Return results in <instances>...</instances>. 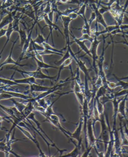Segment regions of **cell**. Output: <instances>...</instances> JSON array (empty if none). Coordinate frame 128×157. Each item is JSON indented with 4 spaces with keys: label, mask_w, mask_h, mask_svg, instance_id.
Returning <instances> with one entry per match:
<instances>
[{
    "label": "cell",
    "mask_w": 128,
    "mask_h": 157,
    "mask_svg": "<svg viewBox=\"0 0 128 157\" xmlns=\"http://www.w3.org/2000/svg\"><path fill=\"white\" fill-rule=\"evenodd\" d=\"M43 19L44 20L46 23L47 26L49 27V29H50V33H49V35L48 36V37L46 39L47 41H48L49 38L50 37V35H51L53 45H54L53 36V30L54 29H55L56 31H59L61 33V34L63 35H64V34L62 33V31H61V30L60 29L59 27H58V25H57L56 24L53 23V21H51V20L49 19L48 16L47 14H44H44H43Z\"/></svg>",
    "instance_id": "cell-10"
},
{
    "label": "cell",
    "mask_w": 128,
    "mask_h": 157,
    "mask_svg": "<svg viewBox=\"0 0 128 157\" xmlns=\"http://www.w3.org/2000/svg\"><path fill=\"white\" fill-rule=\"evenodd\" d=\"M72 60H73V58L71 57L70 58H68L66 60H65L64 62H63L61 64V65H60L59 67V69H59V71H58V75H57L56 79L55 80L56 82H57L59 80L62 71L68 66H70L71 64L72 63Z\"/></svg>",
    "instance_id": "cell-22"
},
{
    "label": "cell",
    "mask_w": 128,
    "mask_h": 157,
    "mask_svg": "<svg viewBox=\"0 0 128 157\" xmlns=\"http://www.w3.org/2000/svg\"><path fill=\"white\" fill-rule=\"evenodd\" d=\"M126 113H128V109H126ZM126 124H128V120H127V121H126Z\"/></svg>",
    "instance_id": "cell-51"
},
{
    "label": "cell",
    "mask_w": 128,
    "mask_h": 157,
    "mask_svg": "<svg viewBox=\"0 0 128 157\" xmlns=\"http://www.w3.org/2000/svg\"><path fill=\"white\" fill-rule=\"evenodd\" d=\"M9 69L14 70L15 71H17L19 73H21L22 75H28V76L33 77L34 78L39 79H49L50 80H55L56 79L57 76H50L48 75H45L42 71V69L39 68H37V70L33 71H22L20 69H18L17 68L10 67Z\"/></svg>",
    "instance_id": "cell-3"
},
{
    "label": "cell",
    "mask_w": 128,
    "mask_h": 157,
    "mask_svg": "<svg viewBox=\"0 0 128 157\" xmlns=\"http://www.w3.org/2000/svg\"><path fill=\"white\" fill-rule=\"evenodd\" d=\"M22 16L21 14H19L18 15H16L13 18V20L12 22V25L13 29L14 31L18 32L19 31L20 28V21L21 19Z\"/></svg>",
    "instance_id": "cell-24"
},
{
    "label": "cell",
    "mask_w": 128,
    "mask_h": 157,
    "mask_svg": "<svg viewBox=\"0 0 128 157\" xmlns=\"http://www.w3.org/2000/svg\"><path fill=\"white\" fill-rule=\"evenodd\" d=\"M117 0H109V2L108 3H104L102 2L101 3H102V4L104 5L107 6L108 7L111 8L112 6L113 5V4L115 3V2H117Z\"/></svg>",
    "instance_id": "cell-43"
},
{
    "label": "cell",
    "mask_w": 128,
    "mask_h": 157,
    "mask_svg": "<svg viewBox=\"0 0 128 157\" xmlns=\"http://www.w3.org/2000/svg\"><path fill=\"white\" fill-rule=\"evenodd\" d=\"M124 132L125 133L126 135L127 136V138H128V128L127 125L126 124V123H124Z\"/></svg>",
    "instance_id": "cell-46"
},
{
    "label": "cell",
    "mask_w": 128,
    "mask_h": 157,
    "mask_svg": "<svg viewBox=\"0 0 128 157\" xmlns=\"http://www.w3.org/2000/svg\"><path fill=\"white\" fill-rule=\"evenodd\" d=\"M119 79H120V80H128V75L127 76H125V77H121V78H119V77H118Z\"/></svg>",
    "instance_id": "cell-48"
},
{
    "label": "cell",
    "mask_w": 128,
    "mask_h": 157,
    "mask_svg": "<svg viewBox=\"0 0 128 157\" xmlns=\"http://www.w3.org/2000/svg\"><path fill=\"white\" fill-rule=\"evenodd\" d=\"M6 31H7V29H3H3L0 30V38L6 35Z\"/></svg>",
    "instance_id": "cell-45"
},
{
    "label": "cell",
    "mask_w": 128,
    "mask_h": 157,
    "mask_svg": "<svg viewBox=\"0 0 128 157\" xmlns=\"http://www.w3.org/2000/svg\"><path fill=\"white\" fill-rule=\"evenodd\" d=\"M122 24L124 25H128V17L127 16L124 15L123 20Z\"/></svg>",
    "instance_id": "cell-44"
},
{
    "label": "cell",
    "mask_w": 128,
    "mask_h": 157,
    "mask_svg": "<svg viewBox=\"0 0 128 157\" xmlns=\"http://www.w3.org/2000/svg\"><path fill=\"white\" fill-rule=\"evenodd\" d=\"M97 2V4H98V3H99V0H95Z\"/></svg>",
    "instance_id": "cell-52"
},
{
    "label": "cell",
    "mask_w": 128,
    "mask_h": 157,
    "mask_svg": "<svg viewBox=\"0 0 128 157\" xmlns=\"http://www.w3.org/2000/svg\"><path fill=\"white\" fill-rule=\"evenodd\" d=\"M18 33H19V37L20 38V40H21V43H20V46L22 47L23 46V45L25 43L26 40L28 38V35L27 34V32L25 30H22V29H20L19 31H18Z\"/></svg>",
    "instance_id": "cell-31"
},
{
    "label": "cell",
    "mask_w": 128,
    "mask_h": 157,
    "mask_svg": "<svg viewBox=\"0 0 128 157\" xmlns=\"http://www.w3.org/2000/svg\"><path fill=\"white\" fill-rule=\"evenodd\" d=\"M82 139L78 142L77 144H75V149L71 152L68 153L67 154L63 155L64 157H78L81 156L82 144Z\"/></svg>",
    "instance_id": "cell-17"
},
{
    "label": "cell",
    "mask_w": 128,
    "mask_h": 157,
    "mask_svg": "<svg viewBox=\"0 0 128 157\" xmlns=\"http://www.w3.org/2000/svg\"><path fill=\"white\" fill-rule=\"evenodd\" d=\"M102 40H98V37L94 36V40L92 42L91 47L90 49V52L92 55V58L93 59L92 67L94 68L96 76H98V68L97 65V61L98 60V56L97 55V49H98L99 44L101 42Z\"/></svg>",
    "instance_id": "cell-5"
},
{
    "label": "cell",
    "mask_w": 128,
    "mask_h": 157,
    "mask_svg": "<svg viewBox=\"0 0 128 157\" xmlns=\"http://www.w3.org/2000/svg\"><path fill=\"white\" fill-rule=\"evenodd\" d=\"M90 6H91V8H92L93 10L94 11V12L96 14V29L95 30L96 31H98V23L100 24L101 25H102L105 28H106L108 26L107 24L105 22L103 14H101L99 10V7L97 6L96 4L95 3H93L89 4Z\"/></svg>",
    "instance_id": "cell-8"
},
{
    "label": "cell",
    "mask_w": 128,
    "mask_h": 157,
    "mask_svg": "<svg viewBox=\"0 0 128 157\" xmlns=\"http://www.w3.org/2000/svg\"><path fill=\"white\" fill-rule=\"evenodd\" d=\"M83 124H84V121H83V116H82L81 113L80 121L79 122L77 128L74 131V132L71 133L70 135V137L71 139L76 140L78 142L83 139L82 136V132L83 130Z\"/></svg>",
    "instance_id": "cell-12"
},
{
    "label": "cell",
    "mask_w": 128,
    "mask_h": 157,
    "mask_svg": "<svg viewBox=\"0 0 128 157\" xmlns=\"http://www.w3.org/2000/svg\"><path fill=\"white\" fill-rule=\"evenodd\" d=\"M35 110L34 105L32 101H28L27 104L26 105L25 109L23 110L22 114L25 117V118L27 119L28 116L33 112Z\"/></svg>",
    "instance_id": "cell-23"
},
{
    "label": "cell",
    "mask_w": 128,
    "mask_h": 157,
    "mask_svg": "<svg viewBox=\"0 0 128 157\" xmlns=\"http://www.w3.org/2000/svg\"><path fill=\"white\" fill-rule=\"evenodd\" d=\"M51 88V87L44 86L40 84H36L30 85V92H36V93H41L48 91Z\"/></svg>",
    "instance_id": "cell-18"
},
{
    "label": "cell",
    "mask_w": 128,
    "mask_h": 157,
    "mask_svg": "<svg viewBox=\"0 0 128 157\" xmlns=\"http://www.w3.org/2000/svg\"><path fill=\"white\" fill-rule=\"evenodd\" d=\"M14 31L13 29L12 25V23L8 25V29H7V31H6V38H7V40H6V43L5 44L4 46H3V48L2 49L1 51L0 52V56H1V54H2L5 48V47H6L7 44L8 43V42L10 40V38H11V36L13 32Z\"/></svg>",
    "instance_id": "cell-27"
},
{
    "label": "cell",
    "mask_w": 128,
    "mask_h": 157,
    "mask_svg": "<svg viewBox=\"0 0 128 157\" xmlns=\"http://www.w3.org/2000/svg\"><path fill=\"white\" fill-rule=\"evenodd\" d=\"M51 11H52V9H51V3L50 2V1H49L47 3V5H46L45 8L43 10V13L48 15V14H49L51 12Z\"/></svg>",
    "instance_id": "cell-41"
},
{
    "label": "cell",
    "mask_w": 128,
    "mask_h": 157,
    "mask_svg": "<svg viewBox=\"0 0 128 157\" xmlns=\"http://www.w3.org/2000/svg\"><path fill=\"white\" fill-rule=\"evenodd\" d=\"M19 39V37L13 42V44L12 47L10 51V54L9 55L8 57L6 58V59L2 62V63H0V69L1 68L3 67V66L4 65H7V64H14V65H17V66H21V67H24V66H29L28 64H20L19 62L16 61L15 60H14L12 58V53L13 51V49H14V46L15 45L16 43H17V41Z\"/></svg>",
    "instance_id": "cell-11"
},
{
    "label": "cell",
    "mask_w": 128,
    "mask_h": 157,
    "mask_svg": "<svg viewBox=\"0 0 128 157\" xmlns=\"http://www.w3.org/2000/svg\"><path fill=\"white\" fill-rule=\"evenodd\" d=\"M128 95H126L119 102L118 106V113L121 115L122 118H124L127 121V117L126 115V102L128 100Z\"/></svg>",
    "instance_id": "cell-16"
},
{
    "label": "cell",
    "mask_w": 128,
    "mask_h": 157,
    "mask_svg": "<svg viewBox=\"0 0 128 157\" xmlns=\"http://www.w3.org/2000/svg\"><path fill=\"white\" fill-rule=\"evenodd\" d=\"M0 2H1V4L2 0H0Z\"/></svg>",
    "instance_id": "cell-54"
},
{
    "label": "cell",
    "mask_w": 128,
    "mask_h": 157,
    "mask_svg": "<svg viewBox=\"0 0 128 157\" xmlns=\"http://www.w3.org/2000/svg\"><path fill=\"white\" fill-rule=\"evenodd\" d=\"M126 95H128V89L122 90H121L114 92V95L115 98H119L120 97H124Z\"/></svg>",
    "instance_id": "cell-38"
},
{
    "label": "cell",
    "mask_w": 128,
    "mask_h": 157,
    "mask_svg": "<svg viewBox=\"0 0 128 157\" xmlns=\"http://www.w3.org/2000/svg\"><path fill=\"white\" fill-rule=\"evenodd\" d=\"M70 57H71L70 53L69 52V49L67 48L66 52L64 53V55L62 56V58L61 59L55 61L54 62V63L56 65L60 66L63 62H64L65 60H66L68 58H70Z\"/></svg>",
    "instance_id": "cell-33"
},
{
    "label": "cell",
    "mask_w": 128,
    "mask_h": 157,
    "mask_svg": "<svg viewBox=\"0 0 128 157\" xmlns=\"http://www.w3.org/2000/svg\"><path fill=\"white\" fill-rule=\"evenodd\" d=\"M13 80L19 85L21 84H29L30 86L31 84L37 83L36 82V79L34 78V77H31V76H29V77L25 78L20 79H13Z\"/></svg>",
    "instance_id": "cell-21"
},
{
    "label": "cell",
    "mask_w": 128,
    "mask_h": 157,
    "mask_svg": "<svg viewBox=\"0 0 128 157\" xmlns=\"http://www.w3.org/2000/svg\"><path fill=\"white\" fill-rule=\"evenodd\" d=\"M27 119L29 120H31L32 121H34V122L36 124L37 126V128L38 129V130L40 131L41 132L43 133V134H44L45 135L48 139L50 141V142H51V143L53 145H56L54 143V142H53L52 140L47 135V134H46L44 131H43V129L42 128L41 126V124H40V122H39V121L36 119V117H35V113H34L33 112V113H31V114L28 116Z\"/></svg>",
    "instance_id": "cell-19"
},
{
    "label": "cell",
    "mask_w": 128,
    "mask_h": 157,
    "mask_svg": "<svg viewBox=\"0 0 128 157\" xmlns=\"http://www.w3.org/2000/svg\"><path fill=\"white\" fill-rule=\"evenodd\" d=\"M10 100H11V101H12L13 103H14V105H15V107L20 112L22 113L23 110H24V109H25V106H26V105L24 103V102H18V101H15L13 98H10Z\"/></svg>",
    "instance_id": "cell-34"
},
{
    "label": "cell",
    "mask_w": 128,
    "mask_h": 157,
    "mask_svg": "<svg viewBox=\"0 0 128 157\" xmlns=\"http://www.w3.org/2000/svg\"><path fill=\"white\" fill-rule=\"evenodd\" d=\"M1 3H2V2H1Z\"/></svg>",
    "instance_id": "cell-56"
},
{
    "label": "cell",
    "mask_w": 128,
    "mask_h": 157,
    "mask_svg": "<svg viewBox=\"0 0 128 157\" xmlns=\"http://www.w3.org/2000/svg\"><path fill=\"white\" fill-rule=\"evenodd\" d=\"M126 152V153H128V152Z\"/></svg>",
    "instance_id": "cell-55"
},
{
    "label": "cell",
    "mask_w": 128,
    "mask_h": 157,
    "mask_svg": "<svg viewBox=\"0 0 128 157\" xmlns=\"http://www.w3.org/2000/svg\"><path fill=\"white\" fill-rule=\"evenodd\" d=\"M42 1H44V0H32V1L31 2L30 4L33 5L35 4L36 3H38L39 2Z\"/></svg>",
    "instance_id": "cell-47"
},
{
    "label": "cell",
    "mask_w": 128,
    "mask_h": 157,
    "mask_svg": "<svg viewBox=\"0 0 128 157\" xmlns=\"http://www.w3.org/2000/svg\"><path fill=\"white\" fill-rule=\"evenodd\" d=\"M96 14H95V13L93 11V12L92 13V14H91L90 18L89 20L88 21V23L90 25H91V24L92 23V22H93L95 20H96Z\"/></svg>",
    "instance_id": "cell-42"
},
{
    "label": "cell",
    "mask_w": 128,
    "mask_h": 157,
    "mask_svg": "<svg viewBox=\"0 0 128 157\" xmlns=\"http://www.w3.org/2000/svg\"><path fill=\"white\" fill-rule=\"evenodd\" d=\"M120 132H121V142L122 146H128V139L125 133L124 132V129L123 128L122 124L121 117H120Z\"/></svg>",
    "instance_id": "cell-25"
},
{
    "label": "cell",
    "mask_w": 128,
    "mask_h": 157,
    "mask_svg": "<svg viewBox=\"0 0 128 157\" xmlns=\"http://www.w3.org/2000/svg\"><path fill=\"white\" fill-rule=\"evenodd\" d=\"M59 1L60 2H61V3H62V4H66L69 1V0H59Z\"/></svg>",
    "instance_id": "cell-49"
},
{
    "label": "cell",
    "mask_w": 128,
    "mask_h": 157,
    "mask_svg": "<svg viewBox=\"0 0 128 157\" xmlns=\"http://www.w3.org/2000/svg\"><path fill=\"white\" fill-rule=\"evenodd\" d=\"M0 151L4 152L5 154V156L6 157L8 156L10 154V151L7 147L6 138L2 140L1 141H0Z\"/></svg>",
    "instance_id": "cell-28"
},
{
    "label": "cell",
    "mask_w": 128,
    "mask_h": 157,
    "mask_svg": "<svg viewBox=\"0 0 128 157\" xmlns=\"http://www.w3.org/2000/svg\"><path fill=\"white\" fill-rule=\"evenodd\" d=\"M48 121L49 122H50L53 125L56 127L57 128H58L59 130H60L67 137L68 139L71 142L73 143H74L75 142H74L72 140V139L70 137V135L71 132H69V131H67V130H65V128L62 127L61 123H60V121L59 117L56 113L51 114L50 117H46L45 121Z\"/></svg>",
    "instance_id": "cell-6"
},
{
    "label": "cell",
    "mask_w": 128,
    "mask_h": 157,
    "mask_svg": "<svg viewBox=\"0 0 128 157\" xmlns=\"http://www.w3.org/2000/svg\"><path fill=\"white\" fill-rule=\"evenodd\" d=\"M78 39L79 40H85V41L88 40V41L91 42V43H92L94 41V37H93L91 36V35H90L88 34H82V36L80 38Z\"/></svg>",
    "instance_id": "cell-39"
},
{
    "label": "cell",
    "mask_w": 128,
    "mask_h": 157,
    "mask_svg": "<svg viewBox=\"0 0 128 157\" xmlns=\"http://www.w3.org/2000/svg\"><path fill=\"white\" fill-rule=\"evenodd\" d=\"M33 41L35 43H37V44L41 45V44H43V43H44L45 42H47V40L43 36V34H40L39 33L37 37H36V39H35L34 40H33Z\"/></svg>",
    "instance_id": "cell-36"
},
{
    "label": "cell",
    "mask_w": 128,
    "mask_h": 157,
    "mask_svg": "<svg viewBox=\"0 0 128 157\" xmlns=\"http://www.w3.org/2000/svg\"><path fill=\"white\" fill-rule=\"evenodd\" d=\"M27 1H28L30 2H31L32 1V0H27Z\"/></svg>",
    "instance_id": "cell-53"
},
{
    "label": "cell",
    "mask_w": 128,
    "mask_h": 157,
    "mask_svg": "<svg viewBox=\"0 0 128 157\" xmlns=\"http://www.w3.org/2000/svg\"><path fill=\"white\" fill-rule=\"evenodd\" d=\"M35 25H36V24L34 23L33 25V27L31 29L30 32H29V35H28V38L27 39V40H26L25 43L24 44L21 55H20L19 58L18 60H17V62H19L20 61H21L22 60H23L24 56L26 53L27 51L28 48H29V45H30V44L31 40L32 39L31 37H32V31H33V29L34 28Z\"/></svg>",
    "instance_id": "cell-13"
},
{
    "label": "cell",
    "mask_w": 128,
    "mask_h": 157,
    "mask_svg": "<svg viewBox=\"0 0 128 157\" xmlns=\"http://www.w3.org/2000/svg\"><path fill=\"white\" fill-rule=\"evenodd\" d=\"M0 84H2L4 86H8L10 87L13 86H22L21 85L17 84V83L15 82L14 80H13V79H7L0 78Z\"/></svg>",
    "instance_id": "cell-30"
},
{
    "label": "cell",
    "mask_w": 128,
    "mask_h": 157,
    "mask_svg": "<svg viewBox=\"0 0 128 157\" xmlns=\"http://www.w3.org/2000/svg\"><path fill=\"white\" fill-rule=\"evenodd\" d=\"M16 128H17L19 130H20L23 132V134L25 136H26L29 140H30L31 141H33V142L36 145V147H37L38 149L39 150V152H40L39 156H41V157H47L45 154L42 151L41 149L39 142L37 141V139L36 138L35 136H32V134H31L30 132H29V131L25 130V128H23V127H21L20 125H16Z\"/></svg>",
    "instance_id": "cell-9"
},
{
    "label": "cell",
    "mask_w": 128,
    "mask_h": 157,
    "mask_svg": "<svg viewBox=\"0 0 128 157\" xmlns=\"http://www.w3.org/2000/svg\"><path fill=\"white\" fill-rule=\"evenodd\" d=\"M62 19V22L63 23L64 26V35L65 36L66 42V46H69L71 45V44L74 42H71L70 40V30H69V26L70 23L72 20V18H70L69 16H62L61 17Z\"/></svg>",
    "instance_id": "cell-7"
},
{
    "label": "cell",
    "mask_w": 128,
    "mask_h": 157,
    "mask_svg": "<svg viewBox=\"0 0 128 157\" xmlns=\"http://www.w3.org/2000/svg\"><path fill=\"white\" fill-rule=\"evenodd\" d=\"M103 49H102V52L100 56L98 57V60L97 61L98 67V76L102 79V81H103V84L104 86H107V82L108 80L106 78V74H105L104 70V60H105V50L109 46V44H111V42H109L107 46L105 47V44H106V38L108 37V36H105L103 35Z\"/></svg>",
    "instance_id": "cell-2"
},
{
    "label": "cell",
    "mask_w": 128,
    "mask_h": 157,
    "mask_svg": "<svg viewBox=\"0 0 128 157\" xmlns=\"http://www.w3.org/2000/svg\"><path fill=\"white\" fill-rule=\"evenodd\" d=\"M94 126L93 125L92 115L89 117L87 124V132H86V138H87V143L88 144L89 147L92 146L94 147L95 143L97 139L95 138V133H94Z\"/></svg>",
    "instance_id": "cell-4"
},
{
    "label": "cell",
    "mask_w": 128,
    "mask_h": 157,
    "mask_svg": "<svg viewBox=\"0 0 128 157\" xmlns=\"http://www.w3.org/2000/svg\"><path fill=\"white\" fill-rule=\"evenodd\" d=\"M99 121L100 122L101 126V132L100 135L97 140L103 143L105 154L110 139L111 129L109 125V119L108 117H106V121L105 113L101 114Z\"/></svg>",
    "instance_id": "cell-1"
},
{
    "label": "cell",
    "mask_w": 128,
    "mask_h": 157,
    "mask_svg": "<svg viewBox=\"0 0 128 157\" xmlns=\"http://www.w3.org/2000/svg\"><path fill=\"white\" fill-rule=\"evenodd\" d=\"M84 21V25L82 28H79L78 29L79 30L81 31V33L82 34H88L91 35V25L89 24L88 21L87 20L86 17L83 19Z\"/></svg>",
    "instance_id": "cell-26"
},
{
    "label": "cell",
    "mask_w": 128,
    "mask_h": 157,
    "mask_svg": "<svg viewBox=\"0 0 128 157\" xmlns=\"http://www.w3.org/2000/svg\"><path fill=\"white\" fill-rule=\"evenodd\" d=\"M32 58H33L35 60L37 64L38 68H39L40 69H49V68H54V69H59V67L57 66H53V65H50L48 64H47L45 62H44V61L40 60L38 59L36 57H32Z\"/></svg>",
    "instance_id": "cell-20"
},
{
    "label": "cell",
    "mask_w": 128,
    "mask_h": 157,
    "mask_svg": "<svg viewBox=\"0 0 128 157\" xmlns=\"http://www.w3.org/2000/svg\"><path fill=\"white\" fill-rule=\"evenodd\" d=\"M37 102L39 106H41L42 108H44L45 109H47L49 105L48 102L46 101L45 98H41V99L38 100Z\"/></svg>",
    "instance_id": "cell-37"
},
{
    "label": "cell",
    "mask_w": 128,
    "mask_h": 157,
    "mask_svg": "<svg viewBox=\"0 0 128 157\" xmlns=\"http://www.w3.org/2000/svg\"><path fill=\"white\" fill-rule=\"evenodd\" d=\"M120 1H121V0H117V2H116V3H117L116 5H120Z\"/></svg>",
    "instance_id": "cell-50"
},
{
    "label": "cell",
    "mask_w": 128,
    "mask_h": 157,
    "mask_svg": "<svg viewBox=\"0 0 128 157\" xmlns=\"http://www.w3.org/2000/svg\"><path fill=\"white\" fill-rule=\"evenodd\" d=\"M17 11H12L7 14L6 16L3 17L0 21V30L3 29L5 26L9 25L13 20L14 17L16 15Z\"/></svg>",
    "instance_id": "cell-14"
},
{
    "label": "cell",
    "mask_w": 128,
    "mask_h": 157,
    "mask_svg": "<svg viewBox=\"0 0 128 157\" xmlns=\"http://www.w3.org/2000/svg\"><path fill=\"white\" fill-rule=\"evenodd\" d=\"M113 75L117 79V82H116V86L117 87L118 86H121L122 90L128 89V82H126L124 80H120L119 79L118 77H117L114 74H113Z\"/></svg>",
    "instance_id": "cell-32"
},
{
    "label": "cell",
    "mask_w": 128,
    "mask_h": 157,
    "mask_svg": "<svg viewBox=\"0 0 128 157\" xmlns=\"http://www.w3.org/2000/svg\"><path fill=\"white\" fill-rule=\"evenodd\" d=\"M100 6L101 7V8H99V10L100 12L102 14H104L105 12H109L112 8V7L110 8V7H108V6H103L101 5V3L100 4L99 7Z\"/></svg>",
    "instance_id": "cell-40"
},
{
    "label": "cell",
    "mask_w": 128,
    "mask_h": 157,
    "mask_svg": "<svg viewBox=\"0 0 128 157\" xmlns=\"http://www.w3.org/2000/svg\"><path fill=\"white\" fill-rule=\"evenodd\" d=\"M42 45H43V47H44V48L45 49L49 50H50V51H54V52H55L57 53H61V54H64V50H65V49H67V46H66L63 49H57L55 48L54 47L51 46L50 45H49L48 43H47V42H45L44 43H43Z\"/></svg>",
    "instance_id": "cell-29"
},
{
    "label": "cell",
    "mask_w": 128,
    "mask_h": 157,
    "mask_svg": "<svg viewBox=\"0 0 128 157\" xmlns=\"http://www.w3.org/2000/svg\"><path fill=\"white\" fill-rule=\"evenodd\" d=\"M70 35H71L72 37H73V39H74V42L77 43L78 45L80 47V48L82 50H83L84 52L86 54L88 55L90 57H91L92 58V55H91L89 49L87 47V46L86 45L85 43L86 41L85 40H79V39L77 38L73 34V32L72 31H70Z\"/></svg>",
    "instance_id": "cell-15"
},
{
    "label": "cell",
    "mask_w": 128,
    "mask_h": 157,
    "mask_svg": "<svg viewBox=\"0 0 128 157\" xmlns=\"http://www.w3.org/2000/svg\"><path fill=\"white\" fill-rule=\"evenodd\" d=\"M88 5V4L87 3H85L81 6V8L79 10L78 12H76L78 16H80L83 19L84 18H86V7Z\"/></svg>",
    "instance_id": "cell-35"
}]
</instances>
